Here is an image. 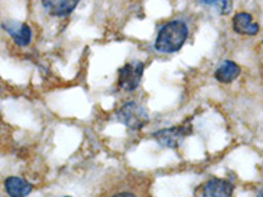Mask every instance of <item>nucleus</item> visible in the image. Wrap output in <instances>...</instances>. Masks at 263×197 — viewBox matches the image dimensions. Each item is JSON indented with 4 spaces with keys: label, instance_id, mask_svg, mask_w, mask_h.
I'll list each match as a JSON object with an SVG mask.
<instances>
[{
    "label": "nucleus",
    "instance_id": "4468645a",
    "mask_svg": "<svg viewBox=\"0 0 263 197\" xmlns=\"http://www.w3.org/2000/svg\"><path fill=\"white\" fill-rule=\"evenodd\" d=\"M65 197H70V196H65Z\"/></svg>",
    "mask_w": 263,
    "mask_h": 197
},
{
    "label": "nucleus",
    "instance_id": "20e7f679",
    "mask_svg": "<svg viewBox=\"0 0 263 197\" xmlns=\"http://www.w3.org/2000/svg\"><path fill=\"white\" fill-rule=\"evenodd\" d=\"M145 65L140 61H133L124 65L119 71V87L125 92H133L140 87L144 75Z\"/></svg>",
    "mask_w": 263,
    "mask_h": 197
},
{
    "label": "nucleus",
    "instance_id": "9b49d317",
    "mask_svg": "<svg viewBox=\"0 0 263 197\" xmlns=\"http://www.w3.org/2000/svg\"><path fill=\"white\" fill-rule=\"evenodd\" d=\"M203 6L211 7L221 16H227L233 9V0H200Z\"/></svg>",
    "mask_w": 263,
    "mask_h": 197
},
{
    "label": "nucleus",
    "instance_id": "1a4fd4ad",
    "mask_svg": "<svg viewBox=\"0 0 263 197\" xmlns=\"http://www.w3.org/2000/svg\"><path fill=\"white\" fill-rule=\"evenodd\" d=\"M233 29L238 34L255 36L259 32V25L253 21V16L248 12H238L233 17Z\"/></svg>",
    "mask_w": 263,
    "mask_h": 197
},
{
    "label": "nucleus",
    "instance_id": "0eeeda50",
    "mask_svg": "<svg viewBox=\"0 0 263 197\" xmlns=\"http://www.w3.org/2000/svg\"><path fill=\"white\" fill-rule=\"evenodd\" d=\"M203 197H233V184L229 180L213 178L204 185Z\"/></svg>",
    "mask_w": 263,
    "mask_h": 197
},
{
    "label": "nucleus",
    "instance_id": "ddd939ff",
    "mask_svg": "<svg viewBox=\"0 0 263 197\" xmlns=\"http://www.w3.org/2000/svg\"><path fill=\"white\" fill-rule=\"evenodd\" d=\"M257 197H263V189H262V191L259 192V193H258V196H257Z\"/></svg>",
    "mask_w": 263,
    "mask_h": 197
},
{
    "label": "nucleus",
    "instance_id": "f257e3e1",
    "mask_svg": "<svg viewBox=\"0 0 263 197\" xmlns=\"http://www.w3.org/2000/svg\"><path fill=\"white\" fill-rule=\"evenodd\" d=\"M189 27L182 20H171L159 29L154 48L163 54L177 53L189 38Z\"/></svg>",
    "mask_w": 263,
    "mask_h": 197
},
{
    "label": "nucleus",
    "instance_id": "f03ea898",
    "mask_svg": "<svg viewBox=\"0 0 263 197\" xmlns=\"http://www.w3.org/2000/svg\"><path fill=\"white\" fill-rule=\"evenodd\" d=\"M116 119L130 130H141L149 123V113L136 102H128L117 109Z\"/></svg>",
    "mask_w": 263,
    "mask_h": 197
},
{
    "label": "nucleus",
    "instance_id": "7ed1b4c3",
    "mask_svg": "<svg viewBox=\"0 0 263 197\" xmlns=\"http://www.w3.org/2000/svg\"><path fill=\"white\" fill-rule=\"evenodd\" d=\"M192 133V126L190 124L184 125L171 126V128L159 129L154 131L152 137L154 138L157 144L162 147H167V149H177L183 142L185 137H189Z\"/></svg>",
    "mask_w": 263,
    "mask_h": 197
},
{
    "label": "nucleus",
    "instance_id": "9d476101",
    "mask_svg": "<svg viewBox=\"0 0 263 197\" xmlns=\"http://www.w3.org/2000/svg\"><path fill=\"white\" fill-rule=\"evenodd\" d=\"M241 74V67L233 61H224L215 71V79L220 83H232Z\"/></svg>",
    "mask_w": 263,
    "mask_h": 197
},
{
    "label": "nucleus",
    "instance_id": "423d86ee",
    "mask_svg": "<svg viewBox=\"0 0 263 197\" xmlns=\"http://www.w3.org/2000/svg\"><path fill=\"white\" fill-rule=\"evenodd\" d=\"M81 0H41L46 12L54 17H66L71 15Z\"/></svg>",
    "mask_w": 263,
    "mask_h": 197
},
{
    "label": "nucleus",
    "instance_id": "f8f14e48",
    "mask_svg": "<svg viewBox=\"0 0 263 197\" xmlns=\"http://www.w3.org/2000/svg\"><path fill=\"white\" fill-rule=\"evenodd\" d=\"M111 197H138V196L136 193H133V192L125 191V192H117V193L112 194Z\"/></svg>",
    "mask_w": 263,
    "mask_h": 197
},
{
    "label": "nucleus",
    "instance_id": "6e6552de",
    "mask_svg": "<svg viewBox=\"0 0 263 197\" xmlns=\"http://www.w3.org/2000/svg\"><path fill=\"white\" fill-rule=\"evenodd\" d=\"M4 189L9 197H27L32 193L33 184L18 176H9L4 180Z\"/></svg>",
    "mask_w": 263,
    "mask_h": 197
},
{
    "label": "nucleus",
    "instance_id": "39448f33",
    "mask_svg": "<svg viewBox=\"0 0 263 197\" xmlns=\"http://www.w3.org/2000/svg\"><path fill=\"white\" fill-rule=\"evenodd\" d=\"M2 27L11 36V38L15 41L16 45L21 46V48H25V46H28L32 42V28L28 24H25V23H20V21L16 20H8L4 21Z\"/></svg>",
    "mask_w": 263,
    "mask_h": 197
}]
</instances>
